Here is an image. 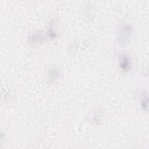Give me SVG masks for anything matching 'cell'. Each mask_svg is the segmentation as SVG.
<instances>
[{
	"instance_id": "obj_1",
	"label": "cell",
	"mask_w": 149,
	"mask_h": 149,
	"mask_svg": "<svg viewBox=\"0 0 149 149\" xmlns=\"http://www.w3.org/2000/svg\"><path fill=\"white\" fill-rule=\"evenodd\" d=\"M132 33V28L127 25H124L121 27L119 31V38L121 41L126 40L129 38V36Z\"/></svg>"
},
{
	"instance_id": "obj_2",
	"label": "cell",
	"mask_w": 149,
	"mask_h": 149,
	"mask_svg": "<svg viewBox=\"0 0 149 149\" xmlns=\"http://www.w3.org/2000/svg\"><path fill=\"white\" fill-rule=\"evenodd\" d=\"M120 68L124 71H129L131 68V61L126 55H121L119 58Z\"/></svg>"
}]
</instances>
